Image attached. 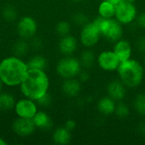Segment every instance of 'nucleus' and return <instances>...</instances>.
Masks as SVG:
<instances>
[{"label": "nucleus", "mask_w": 145, "mask_h": 145, "mask_svg": "<svg viewBox=\"0 0 145 145\" xmlns=\"http://www.w3.org/2000/svg\"><path fill=\"white\" fill-rule=\"evenodd\" d=\"M20 87L25 98L37 101L48 93L49 78L43 70L29 69Z\"/></svg>", "instance_id": "nucleus-1"}, {"label": "nucleus", "mask_w": 145, "mask_h": 145, "mask_svg": "<svg viewBox=\"0 0 145 145\" xmlns=\"http://www.w3.org/2000/svg\"><path fill=\"white\" fill-rule=\"evenodd\" d=\"M29 68L27 63L17 56H9L0 62V78L8 87H17L22 82Z\"/></svg>", "instance_id": "nucleus-2"}, {"label": "nucleus", "mask_w": 145, "mask_h": 145, "mask_svg": "<svg viewBox=\"0 0 145 145\" xmlns=\"http://www.w3.org/2000/svg\"><path fill=\"white\" fill-rule=\"evenodd\" d=\"M120 80L127 88H137L143 82L144 68L143 65L133 59L121 61L117 68Z\"/></svg>", "instance_id": "nucleus-3"}, {"label": "nucleus", "mask_w": 145, "mask_h": 145, "mask_svg": "<svg viewBox=\"0 0 145 145\" xmlns=\"http://www.w3.org/2000/svg\"><path fill=\"white\" fill-rule=\"evenodd\" d=\"M93 22L99 29L101 36L105 37L108 41L116 42L121 39L123 36L122 24L116 19H105L99 15L93 20Z\"/></svg>", "instance_id": "nucleus-4"}, {"label": "nucleus", "mask_w": 145, "mask_h": 145, "mask_svg": "<svg viewBox=\"0 0 145 145\" xmlns=\"http://www.w3.org/2000/svg\"><path fill=\"white\" fill-rule=\"evenodd\" d=\"M81 71L82 65L80 60L71 55L59 59L56 65V72L63 79L74 78L78 76Z\"/></svg>", "instance_id": "nucleus-5"}, {"label": "nucleus", "mask_w": 145, "mask_h": 145, "mask_svg": "<svg viewBox=\"0 0 145 145\" xmlns=\"http://www.w3.org/2000/svg\"><path fill=\"white\" fill-rule=\"evenodd\" d=\"M137 8L133 3L122 0L116 5L115 18L123 25L133 22L137 18Z\"/></svg>", "instance_id": "nucleus-6"}, {"label": "nucleus", "mask_w": 145, "mask_h": 145, "mask_svg": "<svg viewBox=\"0 0 145 145\" xmlns=\"http://www.w3.org/2000/svg\"><path fill=\"white\" fill-rule=\"evenodd\" d=\"M99 29L93 22H88L82 26L80 33V41L83 46L91 48L96 45L100 38Z\"/></svg>", "instance_id": "nucleus-7"}, {"label": "nucleus", "mask_w": 145, "mask_h": 145, "mask_svg": "<svg viewBox=\"0 0 145 145\" xmlns=\"http://www.w3.org/2000/svg\"><path fill=\"white\" fill-rule=\"evenodd\" d=\"M16 29L18 35L21 38L28 40L35 37L37 31V23L31 16H23L18 21Z\"/></svg>", "instance_id": "nucleus-8"}, {"label": "nucleus", "mask_w": 145, "mask_h": 145, "mask_svg": "<svg viewBox=\"0 0 145 145\" xmlns=\"http://www.w3.org/2000/svg\"><path fill=\"white\" fill-rule=\"evenodd\" d=\"M14 110L18 117L32 119L37 112V102L25 97V99H21L15 103Z\"/></svg>", "instance_id": "nucleus-9"}, {"label": "nucleus", "mask_w": 145, "mask_h": 145, "mask_svg": "<svg viewBox=\"0 0 145 145\" xmlns=\"http://www.w3.org/2000/svg\"><path fill=\"white\" fill-rule=\"evenodd\" d=\"M36 126L33 122V120L31 118H23L18 117L12 123L13 132L20 137H27L31 135L35 130Z\"/></svg>", "instance_id": "nucleus-10"}, {"label": "nucleus", "mask_w": 145, "mask_h": 145, "mask_svg": "<svg viewBox=\"0 0 145 145\" xmlns=\"http://www.w3.org/2000/svg\"><path fill=\"white\" fill-rule=\"evenodd\" d=\"M121 61L114 51H104L98 56V64L101 69L106 71L117 70Z\"/></svg>", "instance_id": "nucleus-11"}, {"label": "nucleus", "mask_w": 145, "mask_h": 145, "mask_svg": "<svg viewBox=\"0 0 145 145\" xmlns=\"http://www.w3.org/2000/svg\"><path fill=\"white\" fill-rule=\"evenodd\" d=\"M126 88V85L121 80L111 81L107 86L108 96H110L115 101H121L127 93Z\"/></svg>", "instance_id": "nucleus-12"}, {"label": "nucleus", "mask_w": 145, "mask_h": 145, "mask_svg": "<svg viewBox=\"0 0 145 145\" xmlns=\"http://www.w3.org/2000/svg\"><path fill=\"white\" fill-rule=\"evenodd\" d=\"M113 51L121 62L131 59L133 54V48L130 42L123 39H121L115 42Z\"/></svg>", "instance_id": "nucleus-13"}, {"label": "nucleus", "mask_w": 145, "mask_h": 145, "mask_svg": "<svg viewBox=\"0 0 145 145\" xmlns=\"http://www.w3.org/2000/svg\"><path fill=\"white\" fill-rule=\"evenodd\" d=\"M77 48V41L76 37L71 35H66L65 37H61L59 42V52L65 55H71Z\"/></svg>", "instance_id": "nucleus-14"}, {"label": "nucleus", "mask_w": 145, "mask_h": 145, "mask_svg": "<svg viewBox=\"0 0 145 145\" xmlns=\"http://www.w3.org/2000/svg\"><path fill=\"white\" fill-rule=\"evenodd\" d=\"M62 91L69 98H75L79 95L82 90L81 82L79 80L74 78L65 79L62 83Z\"/></svg>", "instance_id": "nucleus-15"}, {"label": "nucleus", "mask_w": 145, "mask_h": 145, "mask_svg": "<svg viewBox=\"0 0 145 145\" xmlns=\"http://www.w3.org/2000/svg\"><path fill=\"white\" fill-rule=\"evenodd\" d=\"M33 122L37 128L46 131L49 130L53 127V121L51 117L44 111H38L32 118Z\"/></svg>", "instance_id": "nucleus-16"}, {"label": "nucleus", "mask_w": 145, "mask_h": 145, "mask_svg": "<svg viewBox=\"0 0 145 145\" xmlns=\"http://www.w3.org/2000/svg\"><path fill=\"white\" fill-rule=\"evenodd\" d=\"M116 105V101L113 99H111L110 96H107V97H103L99 100L97 107L101 114L105 116H110L115 113Z\"/></svg>", "instance_id": "nucleus-17"}, {"label": "nucleus", "mask_w": 145, "mask_h": 145, "mask_svg": "<svg viewBox=\"0 0 145 145\" xmlns=\"http://www.w3.org/2000/svg\"><path fill=\"white\" fill-rule=\"evenodd\" d=\"M71 132L66 129L65 127H58L53 133V141L54 144L59 145L68 144L71 140Z\"/></svg>", "instance_id": "nucleus-18"}, {"label": "nucleus", "mask_w": 145, "mask_h": 145, "mask_svg": "<svg viewBox=\"0 0 145 145\" xmlns=\"http://www.w3.org/2000/svg\"><path fill=\"white\" fill-rule=\"evenodd\" d=\"M99 15L105 19H110L115 17L116 5L103 0V2L99 6Z\"/></svg>", "instance_id": "nucleus-19"}, {"label": "nucleus", "mask_w": 145, "mask_h": 145, "mask_svg": "<svg viewBox=\"0 0 145 145\" xmlns=\"http://www.w3.org/2000/svg\"><path fill=\"white\" fill-rule=\"evenodd\" d=\"M14 97L8 93H0V110L9 111L14 108L15 105Z\"/></svg>", "instance_id": "nucleus-20"}, {"label": "nucleus", "mask_w": 145, "mask_h": 145, "mask_svg": "<svg viewBox=\"0 0 145 145\" xmlns=\"http://www.w3.org/2000/svg\"><path fill=\"white\" fill-rule=\"evenodd\" d=\"M29 69H36V70H45L48 65L47 59L40 54L34 55L29 59L26 62Z\"/></svg>", "instance_id": "nucleus-21"}, {"label": "nucleus", "mask_w": 145, "mask_h": 145, "mask_svg": "<svg viewBox=\"0 0 145 145\" xmlns=\"http://www.w3.org/2000/svg\"><path fill=\"white\" fill-rule=\"evenodd\" d=\"M30 48V43L25 39L21 38L20 40H18L14 43L12 51L14 56L22 58L28 53Z\"/></svg>", "instance_id": "nucleus-22"}, {"label": "nucleus", "mask_w": 145, "mask_h": 145, "mask_svg": "<svg viewBox=\"0 0 145 145\" xmlns=\"http://www.w3.org/2000/svg\"><path fill=\"white\" fill-rule=\"evenodd\" d=\"M79 60L81 62L82 67L89 69L93 66L95 60H96V57L93 51L87 49V50H84L82 52Z\"/></svg>", "instance_id": "nucleus-23"}, {"label": "nucleus", "mask_w": 145, "mask_h": 145, "mask_svg": "<svg viewBox=\"0 0 145 145\" xmlns=\"http://www.w3.org/2000/svg\"><path fill=\"white\" fill-rule=\"evenodd\" d=\"M18 15L16 8L10 4L5 5L2 9V16L4 19V20L8 22H12L16 20Z\"/></svg>", "instance_id": "nucleus-24"}, {"label": "nucleus", "mask_w": 145, "mask_h": 145, "mask_svg": "<svg viewBox=\"0 0 145 145\" xmlns=\"http://www.w3.org/2000/svg\"><path fill=\"white\" fill-rule=\"evenodd\" d=\"M135 110L141 116H145V93H140L136 96L133 101Z\"/></svg>", "instance_id": "nucleus-25"}, {"label": "nucleus", "mask_w": 145, "mask_h": 145, "mask_svg": "<svg viewBox=\"0 0 145 145\" xmlns=\"http://www.w3.org/2000/svg\"><path fill=\"white\" fill-rule=\"evenodd\" d=\"M71 24L66 20H61L56 25V32L60 37H65L66 35H69L71 32Z\"/></svg>", "instance_id": "nucleus-26"}, {"label": "nucleus", "mask_w": 145, "mask_h": 145, "mask_svg": "<svg viewBox=\"0 0 145 145\" xmlns=\"http://www.w3.org/2000/svg\"><path fill=\"white\" fill-rule=\"evenodd\" d=\"M129 108L128 106L125 104V103H122V102H120L118 105H116V109H115V114L116 116H118L119 118L121 119H123V118H126L129 115Z\"/></svg>", "instance_id": "nucleus-27"}, {"label": "nucleus", "mask_w": 145, "mask_h": 145, "mask_svg": "<svg viewBox=\"0 0 145 145\" xmlns=\"http://www.w3.org/2000/svg\"><path fill=\"white\" fill-rule=\"evenodd\" d=\"M72 20L76 25H80L82 27L83 25H85L87 23L89 22L88 16L83 13H76V14H75L73 15V17H72Z\"/></svg>", "instance_id": "nucleus-28"}, {"label": "nucleus", "mask_w": 145, "mask_h": 145, "mask_svg": "<svg viewBox=\"0 0 145 145\" xmlns=\"http://www.w3.org/2000/svg\"><path fill=\"white\" fill-rule=\"evenodd\" d=\"M36 102L38 105L42 107H48L52 104V97L48 93H47L40 99H38Z\"/></svg>", "instance_id": "nucleus-29"}, {"label": "nucleus", "mask_w": 145, "mask_h": 145, "mask_svg": "<svg viewBox=\"0 0 145 145\" xmlns=\"http://www.w3.org/2000/svg\"><path fill=\"white\" fill-rule=\"evenodd\" d=\"M31 41L30 42V48H32V49H35V50H37L39 48H42V42L41 41V39L37 38V37H32L31 38Z\"/></svg>", "instance_id": "nucleus-30"}, {"label": "nucleus", "mask_w": 145, "mask_h": 145, "mask_svg": "<svg viewBox=\"0 0 145 145\" xmlns=\"http://www.w3.org/2000/svg\"><path fill=\"white\" fill-rule=\"evenodd\" d=\"M136 47L140 53L145 54V37H141L136 42Z\"/></svg>", "instance_id": "nucleus-31"}, {"label": "nucleus", "mask_w": 145, "mask_h": 145, "mask_svg": "<svg viewBox=\"0 0 145 145\" xmlns=\"http://www.w3.org/2000/svg\"><path fill=\"white\" fill-rule=\"evenodd\" d=\"M137 22L140 27L145 28V12L137 15Z\"/></svg>", "instance_id": "nucleus-32"}, {"label": "nucleus", "mask_w": 145, "mask_h": 145, "mask_svg": "<svg viewBox=\"0 0 145 145\" xmlns=\"http://www.w3.org/2000/svg\"><path fill=\"white\" fill-rule=\"evenodd\" d=\"M65 127L66 129H68L70 132H72V131L76 127V121H75L74 120L70 119V120H68V121L65 122Z\"/></svg>", "instance_id": "nucleus-33"}, {"label": "nucleus", "mask_w": 145, "mask_h": 145, "mask_svg": "<svg viewBox=\"0 0 145 145\" xmlns=\"http://www.w3.org/2000/svg\"><path fill=\"white\" fill-rule=\"evenodd\" d=\"M78 76H79V81H81V82H87V81H88L89 80V74L87 72V71H80V73L78 74Z\"/></svg>", "instance_id": "nucleus-34"}, {"label": "nucleus", "mask_w": 145, "mask_h": 145, "mask_svg": "<svg viewBox=\"0 0 145 145\" xmlns=\"http://www.w3.org/2000/svg\"><path fill=\"white\" fill-rule=\"evenodd\" d=\"M138 130L140 134H142L143 136H145V122H141L138 125Z\"/></svg>", "instance_id": "nucleus-35"}, {"label": "nucleus", "mask_w": 145, "mask_h": 145, "mask_svg": "<svg viewBox=\"0 0 145 145\" xmlns=\"http://www.w3.org/2000/svg\"><path fill=\"white\" fill-rule=\"evenodd\" d=\"M105 1L110 2V3H113V4L116 5L117 3H120L121 1H122V0H105Z\"/></svg>", "instance_id": "nucleus-36"}, {"label": "nucleus", "mask_w": 145, "mask_h": 145, "mask_svg": "<svg viewBox=\"0 0 145 145\" xmlns=\"http://www.w3.org/2000/svg\"><path fill=\"white\" fill-rule=\"evenodd\" d=\"M0 145H7V142L6 140H4L3 138L0 137Z\"/></svg>", "instance_id": "nucleus-37"}, {"label": "nucleus", "mask_w": 145, "mask_h": 145, "mask_svg": "<svg viewBox=\"0 0 145 145\" xmlns=\"http://www.w3.org/2000/svg\"><path fill=\"white\" fill-rule=\"evenodd\" d=\"M3 82H2V80H1V78H0V93L2 92V89H3Z\"/></svg>", "instance_id": "nucleus-38"}, {"label": "nucleus", "mask_w": 145, "mask_h": 145, "mask_svg": "<svg viewBox=\"0 0 145 145\" xmlns=\"http://www.w3.org/2000/svg\"><path fill=\"white\" fill-rule=\"evenodd\" d=\"M125 1H127V2H129V3H135L137 0H125Z\"/></svg>", "instance_id": "nucleus-39"}, {"label": "nucleus", "mask_w": 145, "mask_h": 145, "mask_svg": "<svg viewBox=\"0 0 145 145\" xmlns=\"http://www.w3.org/2000/svg\"><path fill=\"white\" fill-rule=\"evenodd\" d=\"M71 1H73V2H75V3H80V2H82V1H83V0H71Z\"/></svg>", "instance_id": "nucleus-40"}, {"label": "nucleus", "mask_w": 145, "mask_h": 145, "mask_svg": "<svg viewBox=\"0 0 145 145\" xmlns=\"http://www.w3.org/2000/svg\"><path fill=\"white\" fill-rule=\"evenodd\" d=\"M144 65H145V58H144Z\"/></svg>", "instance_id": "nucleus-41"}]
</instances>
